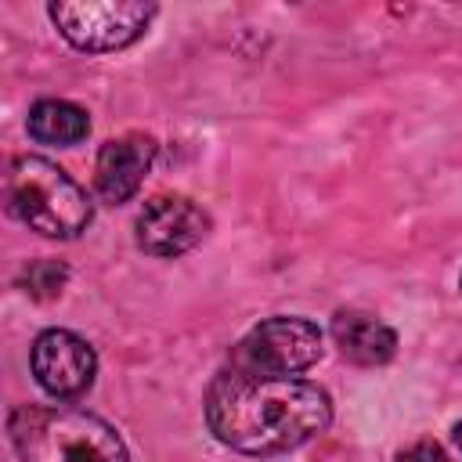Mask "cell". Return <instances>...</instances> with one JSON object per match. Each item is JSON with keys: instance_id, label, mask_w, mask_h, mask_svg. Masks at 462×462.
<instances>
[{"instance_id": "obj_1", "label": "cell", "mask_w": 462, "mask_h": 462, "mask_svg": "<svg viewBox=\"0 0 462 462\" xmlns=\"http://www.w3.org/2000/svg\"><path fill=\"white\" fill-rule=\"evenodd\" d=\"M206 422L231 451L282 455L332 422V401L307 379L227 368L206 390Z\"/></svg>"}, {"instance_id": "obj_2", "label": "cell", "mask_w": 462, "mask_h": 462, "mask_svg": "<svg viewBox=\"0 0 462 462\" xmlns=\"http://www.w3.org/2000/svg\"><path fill=\"white\" fill-rule=\"evenodd\" d=\"M22 462H130L123 437L97 415L69 404H22L7 419Z\"/></svg>"}, {"instance_id": "obj_3", "label": "cell", "mask_w": 462, "mask_h": 462, "mask_svg": "<svg viewBox=\"0 0 462 462\" xmlns=\"http://www.w3.org/2000/svg\"><path fill=\"white\" fill-rule=\"evenodd\" d=\"M4 199L11 217L43 238H76L94 220L87 191L43 155H22L11 162Z\"/></svg>"}, {"instance_id": "obj_4", "label": "cell", "mask_w": 462, "mask_h": 462, "mask_svg": "<svg viewBox=\"0 0 462 462\" xmlns=\"http://www.w3.org/2000/svg\"><path fill=\"white\" fill-rule=\"evenodd\" d=\"M58 32L87 54H108L137 43L155 18V4L130 0H61L47 7Z\"/></svg>"}, {"instance_id": "obj_5", "label": "cell", "mask_w": 462, "mask_h": 462, "mask_svg": "<svg viewBox=\"0 0 462 462\" xmlns=\"http://www.w3.org/2000/svg\"><path fill=\"white\" fill-rule=\"evenodd\" d=\"M321 357V328L307 318H267L235 346L231 368L256 375H296Z\"/></svg>"}, {"instance_id": "obj_6", "label": "cell", "mask_w": 462, "mask_h": 462, "mask_svg": "<svg viewBox=\"0 0 462 462\" xmlns=\"http://www.w3.org/2000/svg\"><path fill=\"white\" fill-rule=\"evenodd\" d=\"M29 365H32L36 383L51 397H58V401L83 397L94 386V375H97V354H94V346L83 336L69 332V328H47V332H40L36 343H32Z\"/></svg>"}, {"instance_id": "obj_7", "label": "cell", "mask_w": 462, "mask_h": 462, "mask_svg": "<svg viewBox=\"0 0 462 462\" xmlns=\"http://www.w3.org/2000/svg\"><path fill=\"white\" fill-rule=\"evenodd\" d=\"M134 231L148 256H180L209 235V217L184 195H155L137 213Z\"/></svg>"}, {"instance_id": "obj_8", "label": "cell", "mask_w": 462, "mask_h": 462, "mask_svg": "<svg viewBox=\"0 0 462 462\" xmlns=\"http://www.w3.org/2000/svg\"><path fill=\"white\" fill-rule=\"evenodd\" d=\"M155 159V141L144 134H123L101 144L97 162H94V188L105 202L119 206L130 202L144 180V173L152 170Z\"/></svg>"}, {"instance_id": "obj_9", "label": "cell", "mask_w": 462, "mask_h": 462, "mask_svg": "<svg viewBox=\"0 0 462 462\" xmlns=\"http://www.w3.org/2000/svg\"><path fill=\"white\" fill-rule=\"evenodd\" d=\"M332 339L346 361L365 368L386 365L397 354V332L365 310H339L332 318Z\"/></svg>"}, {"instance_id": "obj_10", "label": "cell", "mask_w": 462, "mask_h": 462, "mask_svg": "<svg viewBox=\"0 0 462 462\" xmlns=\"http://www.w3.org/2000/svg\"><path fill=\"white\" fill-rule=\"evenodd\" d=\"M29 137L40 141V144H58V148H72L79 141H87L90 134V116L72 105V101H61V97H43L29 108Z\"/></svg>"}, {"instance_id": "obj_11", "label": "cell", "mask_w": 462, "mask_h": 462, "mask_svg": "<svg viewBox=\"0 0 462 462\" xmlns=\"http://www.w3.org/2000/svg\"><path fill=\"white\" fill-rule=\"evenodd\" d=\"M65 278H69V267L58 263V260H36L22 271V289L32 296V300H54L61 289H65Z\"/></svg>"}, {"instance_id": "obj_12", "label": "cell", "mask_w": 462, "mask_h": 462, "mask_svg": "<svg viewBox=\"0 0 462 462\" xmlns=\"http://www.w3.org/2000/svg\"><path fill=\"white\" fill-rule=\"evenodd\" d=\"M397 462H451V458H448V451H444L440 444H433V440H419V444L404 448V451L397 455Z\"/></svg>"}, {"instance_id": "obj_13", "label": "cell", "mask_w": 462, "mask_h": 462, "mask_svg": "<svg viewBox=\"0 0 462 462\" xmlns=\"http://www.w3.org/2000/svg\"><path fill=\"white\" fill-rule=\"evenodd\" d=\"M455 444H458V451H462V422L455 426Z\"/></svg>"}, {"instance_id": "obj_14", "label": "cell", "mask_w": 462, "mask_h": 462, "mask_svg": "<svg viewBox=\"0 0 462 462\" xmlns=\"http://www.w3.org/2000/svg\"><path fill=\"white\" fill-rule=\"evenodd\" d=\"M458 289H462V278H458Z\"/></svg>"}]
</instances>
